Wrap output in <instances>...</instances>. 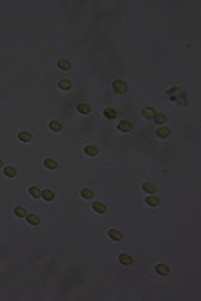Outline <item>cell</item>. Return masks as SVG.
Returning <instances> with one entry per match:
<instances>
[{
	"label": "cell",
	"mask_w": 201,
	"mask_h": 301,
	"mask_svg": "<svg viewBox=\"0 0 201 301\" xmlns=\"http://www.w3.org/2000/svg\"><path fill=\"white\" fill-rule=\"evenodd\" d=\"M29 192H30V196H32V197H35V199H39V197H40V194H42V191H40L39 187H35V186H32V187H30V189H29Z\"/></svg>",
	"instance_id": "cell-21"
},
{
	"label": "cell",
	"mask_w": 201,
	"mask_h": 301,
	"mask_svg": "<svg viewBox=\"0 0 201 301\" xmlns=\"http://www.w3.org/2000/svg\"><path fill=\"white\" fill-rule=\"evenodd\" d=\"M146 204L151 206V208H156V206L159 204V199H158L156 196H147V197H146Z\"/></svg>",
	"instance_id": "cell-13"
},
{
	"label": "cell",
	"mask_w": 201,
	"mask_h": 301,
	"mask_svg": "<svg viewBox=\"0 0 201 301\" xmlns=\"http://www.w3.org/2000/svg\"><path fill=\"white\" fill-rule=\"evenodd\" d=\"M119 261H121V264H124V266H131V264L134 263V259L129 254H126V253H121L119 254Z\"/></svg>",
	"instance_id": "cell-3"
},
{
	"label": "cell",
	"mask_w": 201,
	"mask_h": 301,
	"mask_svg": "<svg viewBox=\"0 0 201 301\" xmlns=\"http://www.w3.org/2000/svg\"><path fill=\"white\" fill-rule=\"evenodd\" d=\"M154 120H156V124H164V122H166V115H164V114H158V112H156Z\"/></svg>",
	"instance_id": "cell-25"
},
{
	"label": "cell",
	"mask_w": 201,
	"mask_h": 301,
	"mask_svg": "<svg viewBox=\"0 0 201 301\" xmlns=\"http://www.w3.org/2000/svg\"><path fill=\"white\" fill-rule=\"evenodd\" d=\"M59 89H62V91H70V89H72V82L67 80V79H62L59 82Z\"/></svg>",
	"instance_id": "cell-12"
},
{
	"label": "cell",
	"mask_w": 201,
	"mask_h": 301,
	"mask_svg": "<svg viewBox=\"0 0 201 301\" xmlns=\"http://www.w3.org/2000/svg\"><path fill=\"white\" fill-rule=\"evenodd\" d=\"M75 109H77V112H79V114H82V115H87L89 112H91V107H89L87 104H77Z\"/></svg>",
	"instance_id": "cell-10"
},
{
	"label": "cell",
	"mask_w": 201,
	"mask_h": 301,
	"mask_svg": "<svg viewBox=\"0 0 201 301\" xmlns=\"http://www.w3.org/2000/svg\"><path fill=\"white\" fill-rule=\"evenodd\" d=\"M13 214L19 218H25L27 216V211L24 208H20V206H17V208H13Z\"/></svg>",
	"instance_id": "cell-19"
},
{
	"label": "cell",
	"mask_w": 201,
	"mask_h": 301,
	"mask_svg": "<svg viewBox=\"0 0 201 301\" xmlns=\"http://www.w3.org/2000/svg\"><path fill=\"white\" fill-rule=\"evenodd\" d=\"M0 167H2V159H0Z\"/></svg>",
	"instance_id": "cell-26"
},
{
	"label": "cell",
	"mask_w": 201,
	"mask_h": 301,
	"mask_svg": "<svg viewBox=\"0 0 201 301\" xmlns=\"http://www.w3.org/2000/svg\"><path fill=\"white\" fill-rule=\"evenodd\" d=\"M156 136L161 137V139H166V137L171 136V131H169L168 127H159L158 131H156Z\"/></svg>",
	"instance_id": "cell-5"
},
{
	"label": "cell",
	"mask_w": 201,
	"mask_h": 301,
	"mask_svg": "<svg viewBox=\"0 0 201 301\" xmlns=\"http://www.w3.org/2000/svg\"><path fill=\"white\" fill-rule=\"evenodd\" d=\"M19 139H20L22 142H30V141H32V134H30V132H25V131H22V132L19 134Z\"/></svg>",
	"instance_id": "cell-17"
},
{
	"label": "cell",
	"mask_w": 201,
	"mask_h": 301,
	"mask_svg": "<svg viewBox=\"0 0 201 301\" xmlns=\"http://www.w3.org/2000/svg\"><path fill=\"white\" fill-rule=\"evenodd\" d=\"M142 191H144L146 194H154V192H156V186H154V184H151V182H144V184H142Z\"/></svg>",
	"instance_id": "cell-9"
},
{
	"label": "cell",
	"mask_w": 201,
	"mask_h": 301,
	"mask_svg": "<svg viewBox=\"0 0 201 301\" xmlns=\"http://www.w3.org/2000/svg\"><path fill=\"white\" fill-rule=\"evenodd\" d=\"M104 115H106V119H116L117 117V111L112 109V107H107L104 111Z\"/></svg>",
	"instance_id": "cell-11"
},
{
	"label": "cell",
	"mask_w": 201,
	"mask_h": 301,
	"mask_svg": "<svg viewBox=\"0 0 201 301\" xmlns=\"http://www.w3.org/2000/svg\"><path fill=\"white\" fill-rule=\"evenodd\" d=\"M84 152H86L89 157H96L97 154H99V149H97L96 146H86L84 147Z\"/></svg>",
	"instance_id": "cell-4"
},
{
	"label": "cell",
	"mask_w": 201,
	"mask_h": 301,
	"mask_svg": "<svg viewBox=\"0 0 201 301\" xmlns=\"http://www.w3.org/2000/svg\"><path fill=\"white\" fill-rule=\"evenodd\" d=\"M80 196H82L84 199H92V197H94V191H91V189H82V191H80Z\"/></svg>",
	"instance_id": "cell-24"
},
{
	"label": "cell",
	"mask_w": 201,
	"mask_h": 301,
	"mask_svg": "<svg viewBox=\"0 0 201 301\" xmlns=\"http://www.w3.org/2000/svg\"><path fill=\"white\" fill-rule=\"evenodd\" d=\"M44 166H45L47 169H50V171L57 169V162L54 159H45V161H44Z\"/></svg>",
	"instance_id": "cell-20"
},
{
	"label": "cell",
	"mask_w": 201,
	"mask_h": 301,
	"mask_svg": "<svg viewBox=\"0 0 201 301\" xmlns=\"http://www.w3.org/2000/svg\"><path fill=\"white\" fill-rule=\"evenodd\" d=\"M154 115H156V111L153 109V107H146V109H142V117L154 119Z\"/></svg>",
	"instance_id": "cell-6"
},
{
	"label": "cell",
	"mask_w": 201,
	"mask_h": 301,
	"mask_svg": "<svg viewBox=\"0 0 201 301\" xmlns=\"http://www.w3.org/2000/svg\"><path fill=\"white\" fill-rule=\"evenodd\" d=\"M25 219H27V223H29V224H32V226H37V224L40 223V219H39L37 216H35V214H27Z\"/></svg>",
	"instance_id": "cell-16"
},
{
	"label": "cell",
	"mask_w": 201,
	"mask_h": 301,
	"mask_svg": "<svg viewBox=\"0 0 201 301\" xmlns=\"http://www.w3.org/2000/svg\"><path fill=\"white\" fill-rule=\"evenodd\" d=\"M49 127H50V131H54V132H59V131H62V124H60V122H57V120H52V122L49 124Z\"/></svg>",
	"instance_id": "cell-18"
},
{
	"label": "cell",
	"mask_w": 201,
	"mask_h": 301,
	"mask_svg": "<svg viewBox=\"0 0 201 301\" xmlns=\"http://www.w3.org/2000/svg\"><path fill=\"white\" fill-rule=\"evenodd\" d=\"M107 234H109V238H111V239H114V241H121V239H122V234H121L117 229H109Z\"/></svg>",
	"instance_id": "cell-7"
},
{
	"label": "cell",
	"mask_w": 201,
	"mask_h": 301,
	"mask_svg": "<svg viewBox=\"0 0 201 301\" xmlns=\"http://www.w3.org/2000/svg\"><path fill=\"white\" fill-rule=\"evenodd\" d=\"M156 273L161 275V276H168L169 275V268L166 266V264H158V266H156Z\"/></svg>",
	"instance_id": "cell-8"
},
{
	"label": "cell",
	"mask_w": 201,
	"mask_h": 301,
	"mask_svg": "<svg viewBox=\"0 0 201 301\" xmlns=\"http://www.w3.org/2000/svg\"><path fill=\"white\" fill-rule=\"evenodd\" d=\"M92 209L96 211V213H99V214H104V213H106V206L102 204V203H99V201L92 204Z\"/></svg>",
	"instance_id": "cell-15"
},
{
	"label": "cell",
	"mask_w": 201,
	"mask_h": 301,
	"mask_svg": "<svg viewBox=\"0 0 201 301\" xmlns=\"http://www.w3.org/2000/svg\"><path fill=\"white\" fill-rule=\"evenodd\" d=\"M3 172H5L7 177H15L17 176V169L15 167H5V169H3Z\"/></svg>",
	"instance_id": "cell-23"
},
{
	"label": "cell",
	"mask_w": 201,
	"mask_h": 301,
	"mask_svg": "<svg viewBox=\"0 0 201 301\" xmlns=\"http://www.w3.org/2000/svg\"><path fill=\"white\" fill-rule=\"evenodd\" d=\"M40 197H44L45 201H52V199H54V192H52L50 189H45V191H42Z\"/></svg>",
	"instance_id": "cell-22"
},
{
	"label": "cell",
	"mask_w": 201,
	"mask_h": 301,
	"mask_svg": "<svg viewBox=\"0 0 201 301\" xmlns=\"http://www.w3.org/2000/svg\"><path fill=\"white\" fill-rule=\"evenodd\" d=\"M112 89H114V92H117V94H126L127 85H126L124 80L117 79V80H114V82H112Z\"/></svg>",
	"instance_id": "cell-1"
},
{
	"label": "cell",
	"mask_w": 201,
	"mask_h": 301,
	"mask_svg": "<svg viewBox=\"0 0 201 301\" xmlns=\"http://www.w3.org/2000/svg\"><path fill=\"white\" fill-rule=\"evenodd\" d=\"M132 122H129V120H121L119 122V125H117V129L121 132H131L132 131Z\"/></svg>",
	"instance_id": "cell-2"
},
{
	"label": "cell",
	"mask_w": 201,
	"mask_h": 301,
	"mask_svg": "<svg viewBox=\"0 0 201 301\" xmlns=\"http://www.w3.org/2000/svg\"><path fill=\"white\" fill-rule=\"evenodd\" d=\"M57 67L62 69V70H70V62L67 59H60L59 62H57Z\"/></svg>",
	"instance_id": "cell-14"
}]
</instances>
